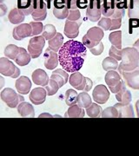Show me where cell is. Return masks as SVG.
<instances>
[{"mask_svg":"<svg viewBox=\"0 0 139 156\" xmlns=\"http://www.w3.org/2000/svg\"><path fill=\"white\" fill-rule=\"evenodd\" d=\"M114 1L116 3L117 8L125 10V9H128L130 4L131 3L132 0H114Z\"/></svg>","mask_w":139,"mask_h":156,"instance_id":"obj_44","label":"cell"},{"mask_svg":"<svg viewBox=\"0 0 139 156\" xmlns=\"http://www.w3.org/2000/svg\"><path fill=\"white\" fill-rule=\"evenodd\" d=\"M84 80H85V76H83L81 73L77 71V72L72 73L71 76H70V84L77 90H81V87L83 85Z\"/></svg>","mask_w":139,"mask_h":156,"instance_id":"obj_28","label":"cell"},{"mask_svg":"<svg viewBox=\"0 0 139 156\" xmlns=\"http://www.w3.org/2000/svg\"><path fill=\"white\" fill-rule=\"evenodd\" d=\"M101 0H90L89 5L86 8L87 18L91 22H97L101 19Z\"/></svg>","mask_w":139,"mask_h":156,"instance_id":"obj_8","label":"cell"},{"mask_svg":"<svg viewBox=\"0 0 139 156\" xmlns=\"http://www.w3.org/2000/svg\"><path fill=\"white\" fill-rule=\"evenodd\" d=\"M139 66V52L135 47H127L122 50V60L118 71H132Z\"/></svg>","mask_w":139,"mask_h":156,"instance_id":"obj_2","label":"cell"},{"mask_svg":"<svg viewBox=\"0 0 139 156\" xmlns=\"http://www.w3.org/2000/svg\"><path fill=\"white\" fill-rule=\"evenodd\" d=\"M82 19H79L78 21H70L67 20L64 25V35L68 38H76L79 34V27L82 24Z\"/></svg>","mask_w":139,"mask_h":156,"instance_id":"obj_14","label":"cell"},{"mask_svg":"<svg viewBox=\"0 0 139 156\" xmlns=\"http://www.w3.org/2000/svg\"><path fill=\"white\" fill-rule=\"evenodd\" d=\"M102 66H103V69L106 71L115 70L118 68V61L111 56H108L104 59V61L102 62Z\"/></svg>","mask_w":139,"mask_h":156,"instance_id":"obj_32","label":"cell"},{"mask_svg":"<svg viewBox=\"0 0 139 156\" xmlns=\"http://www.w3.org/2000/svg\"><path fill=\"white\" fill-rule=\"evenodd\" d=\"M0 16L1 17H3V16H5V14L6 13V11H7V6L5 5V3H4V1L3 0H1L0 1Z\"/></svg>","mask_w":139,"mask_h":156,"instance_id":"obj_49","label":"cell"},{"mask_svg":"<svg viewBox=\"0 0 139 156\" xmlns=\"http://www.w3.org/2000/svg\"><path fill=\"white\" fill-rule=\"evenodd\" d=\"M32 81L35 84L39 85V86H46L47 84L49 83V76L47 75V73L45 72L44 69H38L36 70H34L32 73Z\"/></svg>","mask_w":139,"mask_h":156,"instance_id":"obj_18","label":"cell"},{"mask_svg":"<svg viewBox=\"0 0 139 156\" xmlns=\"http://www.w3.org/2000/svg\"><path fill=\"white\" fill-rule=\"evenodd\" d=\"M69 8L66 5H64L62 6H57V7H54L53 9V15L55 16L58 19H64L67 18L68 15H69Z\"/></svg>","mask_w":139,"mask_h":156,"instance_id":"obj_34","label":"cell"},{"mask_svg":"<svg viewBox=\"0 0 139 156\" xmlns=\"http://www.w3.org/2000/svg\"><path fill=\"white\" fill-rule=\"evenodd\" d=\"M121 75L130 88L139 90V66L132 71H123Z\"/></svg>","mask_w":139,"mask_h":156,"instance_id":"obj_11","label":"cell"},{"mask_svg":"<svg viewBox=\"0 0 139 156\" xmlns=\"http://www.w3.org/2000/svg\"><path fill=\"white\" fill-rule=\"evenodd\" d=\"M102 112H103L102 108L97 102L96 103H92L89 108H86V113H87L88 116L91 117V118L100 117Z\"/></svg>","mask_w":139,"mask_h":156,"instance_id":"obj_36","label":"cell"},{"mask_svg":"<svg viewBox=\"0 0 139 156\" xmlns=\"http://www.w3.org/2000/svg\"><path fill=\"white\" fill-rule=\"evenodd\" d=\"M67 6L69 10H76L78 8V0H67Z\"/></svg>","mask_w":139,"mask_h":156,"instance_id":"obj_47","label":"cell"},{"mask_svg":"<svg viewBox=\"0 0 139 156\" xmlns=\"http://www.w3.org/2000/svg\"><path fill=\"white\" fill-rule=\"evenodd\" d=\"M44 117H48V118H52V117H54L53 115H51L50 114H48V113H45V114H41V115H39L38 118H44Z\"/></svg>","mask_w":139,"mask_h":156,"instance_id":"obj_50","label":"cell"},{"mask_svg":"<svg viewBox=\"0 0 139 156\" xmlns=\"http://www.w3.org/2000/svg\"><path fill=\"white\" fill-rule=\"evenodd\" d=\"M24 18H25V14L20 9L18 8H14L12 9L9 15H8V19L9 21L13 23V24H18V23H21L22 22L24 21Z\"/></svg>","mask_w":139,"mask_h":156,"instance_id":"obj_24","label":"cell"},{"mask_svg":"<svg viewBox=\"0 0 139 156\" xmlns=\"http://www.w3.org/2000/svg\"><path fill=\"white\" fill-rule=\"evenodd\" d=\"M109 56L115 58L117 61L122 60V50H118L114 45H111V49L109 50Z\"/></svg>","mask_w":139,"mask_h":156,"instance_id":"obj_41","label":"cell"},{"mask_svg":"<svg viewBox=\"0 0 139 156\" xmlns=\"http://www.w3.org/2000/svg\"><path fill=\"white\" fill-rule=\"evenodd\" d=\"M57 30L54 25L52 24H46L45 27H44V30L42 32V36L45 37L46 40H50L52 39L56 35H57Z\"/></svg>","mask_w":139,"mask_h":156,"instance_id":"obj_37","label":"cell"},{"mask_svg":"<svg viewBox=\"0 0 139 156\" xmlns=\"http://www.w3.org/2000/svg\"><path fill=\"white\" fill-rule=\"evenodd\" d=\"M114 107L117 109L119 113V118H134L135 114H134L133 107L130 104H122L120 102H117L115 104Z\"/></svg>","mask_w":139,"mask_h":156,"instance_id":"obj_19","label":"cell"},{"mask_svg":"<svg viewBox=\"0 0 139 156\" xmlns=\"http://www.w3.org/2000/svg\"><path fill=\"white\" fill-rule=\"evenodd\" d=\"M78 94L77 93L76 90L74 89H67L66 93H65V102L69 107L72 106L74 104H77L78 101Z\"/></svg>","mask_w":139,"mask_h":156,"instance_id":"obj_35","label":"cell"},{"mask_svg":"<svg viewBox=\"0 0 139 156\" xmlns=\"http://www.w3.org/2000/svg\"><path fill=\"white\" fill-rule=\"evenodd\" d=\"M45 57V66L47 69H55L59 64V57L57 52L50 50V48L46 49L44 54Z\"/></svg>","mask_w":139,"mask_h":156,"instance_id":"obj_15","label":"cell"},{"mask_svg":"<svg viewBox=\"0 0 139 156\" xmlns=\"http://www.w3.org/2000/svg\"><path fill=\"white\" fill-rule=\"evenodd\" d=\"M133 47H135L137 50H138V52H139V39H137L136 42H135V44H134L133 45Z\"/></svg>","mask_w":139,"mask_h":156,"instance_id":"obj_52","label":"cell"},{"mask_svg":"<svg viewBox=\"0 0 139 156\" xmlns=\"http://www.w3.org/2000/svg\"><path fill=\"white\" fill-rule=\"evenodd\" d=\"M136 109H137V115L139 118V100L136 102Z\"/></svg>","mask_w":139,"mask_h":156,"instance_id":"obj_51","label":"cell"},{"mask_svg":"<svg viewBox=\"0 0 139 156\" xmlns=\"http://www.w3.org/2000/svg\"><path fill=\"white\" fill-rule=\"evenodd\" d=\"M31 26L32 27V36L36 37V36H38L39 34H41L44 30V25H43V23L42 22H31L30 23Z\"/></svg>","mask_w":139,"mask_h":156,"instance_id":"obj_40","label":"cell"},{"mask_svg":"<svg viewBox=\"0 0 139 156\" xmlns=\"http://www.w3.org/2000/svg\"><path fill=\"white\" fill-rule=\"evenodd\" d=\"M116 99L118 102H120L122 104H130L131 102L132 96H131L130 92L126 89L125 81H123L121 89L116 94Z\"/></svg>","mask_w":139,"mask_h":156,"instance_id":"obj_21","label":"cell"},{"mask_svg":"<svg viewBox=\"0 0 139 156\" xmlns=\"http://www.w3.org/2000/svg\"><path fill=\"white\" fill-rule=\"evenodd\" d=\"M102 118H119V113L115 107H109L103 110L101 114Z\"/></svg>","mask_w":139,"mask_h":156,"instance_id":"obj_38","label":"cell"},{"mask_svg":"<svg viewBox=\"0 0 139 156\" xmlns=\"http://www.w3.org/2000/svg\"><path fill=\"white\" fill-rule=\"evenodd\" d=\"M31 58V56L27 50L23 47H20V51L15 59V62L19 66H25L30 63Z\"/></svg>","mask_w":139,"mask_h":156,"instance_id":"obj_26","label":"cell"},{"mask_svg":"<svg viewBox=\"0 0 139 156\" xmlns=\"http://www.w3.org/2000/svg\"><path fill=\"white\" fill-rule=\"evenodd\" d=\"M98 26L103 29L104 31L110 30L111 27V19L107 17H102L98 22Z\"/></svg>","mask_w":139,"mask_h":156,"instance_id":"obj_42","label":"cell"},{"mask_svg":"<svg viewBox=\"0 0 139 156\" xmlns=\"http://www.w3.org/2000/svg\"><path fill=\"white\" fill-rule=\"evenodd\" d=\"M109 40L112 45L117 47L118 50H122V31H113L109 35Z\"/></svg>","mask_w":139,"mask_h":156,"instance_id":"obj_31","label":"cell"},{"mask_svg":"<svg viewBox=\"0 0 139 156\" xmlns=\"http://www.w3.org/2000/svg\"><path fill=\"white\" fill-rule=\"evenodd\" d=\"M1 80H2V83H1V86H0V87H1V88H3V86H4V79H3V77H1Z\"/></svg>","mask_w":139,"mask_h":156,"instance_id":"obj_54","label":"cell"},{"mask_svg":"<svg viewBox=\"0 0 139 156\" xmlns=\"http://www.w3.org/2000/svg\"><path fill=\"white\" fill-rule=\"evenodd\" d=\"M89 0H78V9H85L89 5Z\"/></svg>","mask_w":139,"mask_h":156,"instance_id":"obj_48","label":"cell"},{"mask_svg":"<svg viewBox=\"0 0 139 156\" xmlns=\"http://www.w3.org/2000/svg\"><path fill=\"white\" fill-rule=\"evenodd\" d=\"M90 52L94 56H99V55H101L103 53V51H104V44H103L102 42H100L97 46H95L94 48L90 49Z\"/></svg>","mask_w":139,"mask_h":156,"instance_id":"obj_45","label":"cell"},{"mask_svg":"<svg viewBox=\"0 0 139 156\" xmlns=\"http://www.w3.org/2000/svg\"><path fill=\"white\" fill-rule=\"evenodd\" d=\"M1 100L9 108H17L19 103H21L24 101V98L21 95V94L18 95L15 90H13L11 88H6L3 89L1 92Z\"/></svg>","mask_w":139,"mask_h":156,"instance_id":"obj_4","label":"cell"},{"mask_svg":"<svg viewBox=\"0 0 139 156\" xmlns=\"http://www.w3.org/2000/svg\"><path fill=\"white\" fill-rule=\"evenodd\" d=\"M122 24V18H111V27L110 30H117L121 27Z\"/></svg>","mask_w":139,"mask_h":156,"instance_id":"obj_46","label":"cell"},{"mask_svg":"<svg viewBox=\"0 0 139 156\" xmlns=\"http://www.w3.org/2000/svg\"><path fill=\"white\" fill-rule=\"evenodd\" d=\"M63 42H64L63 35L61 33H59V32H57L53 38L49 40V42H48L49 47L48 48H50V50H52L55 52H57V51L60 50L61 47L64 45L63 44Z\"/></svg>","mask_w":139,"mask_h":156,"instance_id":"obj_29","label":"cell"},{"mask_svg":"<svg viewBox=\"0 0 139 156\" xmlns=\"http://www.w3.org/2000/svg\"><path fill=\"white\" fill-rule=\"evenodd\" d=\"M46 95H47L46 89H43L42 87H39V88H35L31 91L29 98L30 101L35 105H41L45 101Z\"/></svg>","mask_w":139,"mask_h":156,"instance_id":"obj_16","label":"cell"},{"mask_svg":"<svg viewBox=\"0 0 139 156\" xmlns=\"http://www.w3.org/2000/svg\"><path fill=\"white\" fill-rule=\"evenodd\" d=\"M45 44V38L43 36H36L30 40L28 44V52L31 58H38L42 54Z\"/></svg>","mask_w":139,"mask_h":156,"instance_id":"obj_6","label":"cell"},{"mask_svg":"<svg viewBox=\"0 0 139 156\" xmlns=\"http://www.w3.org/2000/svg\"><path fill=\"white\" fill-rule=\"evenodd\" d=\"M104 30L97 26L90 28L82 38V43L87 49H92L98 44L104 38Z\"/></svg>","mask_w":139,"mask_h":156,"instance_id":"obj_3","label":"cell"},{"mask_svg":"<svg viewBox=\"0 0 139 156\" xmlns=\"http://www.w3.org/2000/svg\"><path fill=\"white\" fill-rule=\"evenodd\" d=\"M86 55L87 48L83 43L69 40L58 51L59 64L67 72H77L83 67Z\"/></svg>","mask_w":139,"mask_h":156,"instance_id":"obj_1","label":"cell"},{"mask_svg":"<svg viewBox=\"0 0 139 156\" xmlns=\"http://www.w3.org/2000/svg\"><path fill=\"white\" fill-rule=\"evenodd\" d=\"M19 51H20V47H17V45L15 44H9L7 45L5 49V56L9 59L15 60Z\"/></svg>","mask_w":139,"mask_h":156,"instance_id":"obj_33","label":"cell"},{"mask_svg":"<svg viewBox=\"0 0 139 156\" xmlns=\"http://www.w3.org/2000/svg\"><path fill=\"white\" fill-rule=\"evenodd\" d=\"M101 9L104 17H111L117 9V5L114 0H101Z\"/></svg>","mask_w":139,"mask_h":156,"instance_id":"obj_20","label":"cell"},{"mask_svg":"<svg viewBox=\"0 0 139 156\" xmlns=\"http://www.w3.org/2000/svg\"><path fill=\"white\" fill-rule=\"evenodd\" d=\"M77 104L83 108H87L92 104V100H91L90 96L88 95V93L83 91V92H81L78 94Z\"/></svg>","mask_w":139,"mask_h":156,"instance_id":"obj_30","label":"cell"},{"mask_svg":"<svg viewBox=\"0 0 139 156\" xmlns=\"http://www.w3.org/2000/svg\"><path fill=\"white\" fill-rule=\"evenodd\" d=\"M51 79L55 80L56 82L58 83L59 87L62 88L64 84L67 83L68 82V79H69V75L66 71H64V69H57L53 70V72L51 74Z\"/></svg>","mask_w":139,"mask_h":156,"instance_id":"obj_23","label":"cell"},{"mask_svg":"<svg viewBox=\"0 0 139 156\" xmlns=\"http://www.w3.org/2000/svg\"><path fill=\"white\" fill-rule=\"evenodd\" d=\"M85 115V111L83 108L79 107L78 104H74L72 106L69 107L64 117L67 118H83Z\"/></svg>","mask_w":139,"mask_h":156,"instance_id":"obj_25","label":"cell"},{"mask_svg":"<svg viewBox=\"0 0 139 156\" xmlns=\"http://www.w3.org/2000/svg\"><path fill=\"white\" fill-rule=\"evenodd\" d=\"M32 36V27L30 23H21L16 28H14L12 31L13 38L17 41H21L28 37Z\"/></svg>","mask_w":139,"mask_h":156,"instance_id":"obj_12","label":"cell"},{"mask_svg":"<svg viewBox=\"0 0 139 156\" xmlns=\"http://www.w3.org/2000/svg\"><path fill=\"white\" fill-rule=\"evenodd\" d=\"M59 88H60V87H59L58 83L56 82L55 80H53V79H51V78H50V81H49V83L45 86V89H46V91H47V95H55L56 93L58 91Z\"/></svg>","mask_w":139,"mask_h":156,"instance_id":"obj_39","label":"cell"},{"mask_svg":"<svg viewBox=\"0 0 139 156\" xmlns=\"http://www.w3.org/2000/svg\"><path fill=\"white\" fill-rule=\"evenodd\" d=\"M128 17L130 18V27H139V0H132L128 8Z\"/></svg>","mask_w":139,"mask_h":156,"instance_id":"obj_10","label":"cell"},{"mask_svg":"<svg viewBox=\"0 0 139 156\" xmlns=\"http://www.w3.org/2000/svg\"><path fill=\"white\" fill-rule=\"evenodd\" d=\"M16 89L21 95H27L31 89V82L27 76H20L16 81Z\"/></svg>","mask_w":139,"mask_h":156,"instance_id":"obj_17","label":"cell"},{"mask_svg":"<svg viewBox=\"0 0 139 156\" xmlns=\"http://www.w3.org/2000/svg\"><path fill=\"white\" fill-rule=\"evenodd\" d=\"M47 16V5L45 0H34V11L31 17L34 21H44Z\"/></svg>","mask_w":139,"mask_h":156,"instance_id":"obj_9","label":"cell"},{"mask_svg":"<svg viewBox=\"0 0 139 156\" xmlns=\"http://www.w3.org/2000/svg\"><path fill=\"white\" fill-rule=\"evenodd\" d=\"M79 19H81V14L78 9L76 10H70L69 11V15L67 17V20L70 21H78Z\"/></svg>","mask_w":139,"mask_h":156,"instance_id":"obj_43","label":"cell"},{"mask_svg":"<svg viewBox=\"0 0 139 156\" xmlns=\"http://www.w3.org/2000/svg\"><path fill=\"white\" fill-rule=\"evenodd\" d=\"M17 8L25 14L31 15L34 11V0H17Z\"/></svg>","mask_w":139,"mask_h":156,"instance_id":"obj_27","label":"cell"},{"mask_svg":"<svg viewBox=\"0 0 139 156\" xmlns=\"http://www.w3.org/2000/svg\"><path fill=\"white\" fill-rule=\"evenodd\" d=\"M46 1V5H47V8L50 9V5H51V2H54V0H45Z\"/></svg>","mask_w":139,"mask_h":156,"instance_id":"obj_53","label":"cell"},{"mask_svg":"<svg viewBox=\"0 0 139 156\" xmlns=\"http://www.w3.org/2000/svg\"><path fill=\"white\" fill-rule=\"evenodd\" d=\"M18 114L24 118H33L35 116L34 108L31 104L23 101L17 106Z\"/></svg>","mask_w":139,"mask_h":156,"instance_id":"obj_22","label":"cell"},{"mask_svg":"<svg viewBox=\"0 0 139 156\" xmlns=\"http://www.w3.org/2000/svg\"><path fill=\"white\" fill-rule=\"evenodd\" d=\"M105 83L108 85L109 89L111 90V92L117 94L122 88L123 81L119 73L117 72L116 70H111L108 71L105 75Z\"/></svg>","mask_w":139,"mask_h":156,"instance_id":"obj_7","label":"cell"},{"mask_svg":"<svg viewBox=\"0 0 139 156\" xmlns=\"http://www.w3.org/2000/svg\"><path fill=\"white\" fill-rule=\"evenodd\" d=\"M0 73L5 76L11 78H17L20 76L19 69L7 57L0 58Z\"/></svg>","mask_w":139,"mask_h":156,"instance_id":"obj_5","label":"cell"},{"mask_svg":"<svg viewBox=\"0 0 139 156\" xmlns=\"http://www.w3.org/2000/svg\"><path fill=\"white\" fill-rule=\"evenodd\" d=\"M93 100L98 104H104L110 98V92L106 86L100 84L97 85L92 92Z\"/></svg>","mask_w":139,"mask_h":156,"instance_id":"obj_13","label":"cell"}]
</instances>
